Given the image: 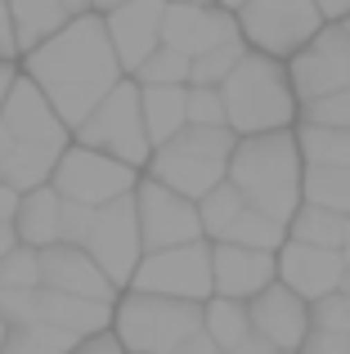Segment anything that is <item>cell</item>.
<instances>
[{
  "label": "cell",
  "mask_w": 350,
  "mask_h": 354,
  "mask_svg": "<svg viewBox=\"0 0 350 354\" xmlns=\"http://www.w3.org/2000/svg\"><path fill=\"white\" fill-rule=\"evenodd\" d=\"M23 59H27L23 63L27 77L45 90V99L59 108V117L68 121L72 135L126 81V68L113 50V36H108V23L99 9L72 18L59 36H50Z\"/></svg>",
  "instance_id": "6da1fadb"
},
{
  "label": "cell",
  "mask_w": 350,
  "mask_h": 354,
  "mask_svg": "<svg viewBox=\"0 0 350 354\" xmlns=\"http://www.w3.org/2000/svg\"><path fill=\"white\" fill-rule=\"evenodd\" d=\"M229 184L247 198L261 216L292 225L306 207V157H301L297 130H270V135H243L229 157Z\"/></svg>",
  "instance_id": "7a4b0ae2"
},
{
  "label": "cell",
  "mask_w": 350,
  "mask_h": 354,
  "mask_svg": "<svg viewBox=\"0 0 350 354\" xmlns=\"http://www.w3.org/2000/svg\"><path fill=\"white\" fill-rule=\"evenodd\" d=\"M220 95H225L229 130L238 139L270 135V130H292V121L301 113V99L292 90V72L283 68V59H270L261 50H247V59L229 72Z\"/></svg>",
  "instance_id": "3957f363"
},
{
  "label": "cell",
  "mask_w": 350,
  "mask_h": 354,
  "mask_svg": "<svg viewBox=\"0 0 350 354\" xmlns=\"http://www.w3.org/2000/svg\"><path fill=\"white\" fill-rule=\"evenodd\" d=\"M238 148V135L229 126H184L175 139L153 148L149 175L167 189L184 193L189 202H202L211 189L229 180V157Z\"/></svg>",
  "instance_id": "277c9868"
},
{
  "label": "cell",
  "mask_w": 350,
  "mask_h": 354,
  "mask_svg": "<svg viewBox=\"0 0 350 354\" xmlns=\"http://www.w3.org/2000/svg\"><path fill=\"white\" fill-rule=\"evenodd\" d=\"M113 328H117V341L126 346V354H171L180 341H189L202 328V305L131 292L117 305Z\"/></svg>",
  "instance_id": "5b68a950"
},
{
  "label": "cell",
  "mask_w": 350,
  "mask_h": 354,
  "mask_svg": "<svg viewBox=\"0 0 350 354\" xmlns=\"http://www.w3.org/2000/svg\"><path fill=\"white\" fill-rule=\"evenodd\" d=\"M77 144L86 148H99V153L117 157L126 166H149L153 157V139H149V126H144V90L135 77H126L95 113L86 117V126L77 130Z\"/></svg>",
  "instance_id": "8992f818"
},
{
  "label": "cell",
  "mask_w": 350,
  "mask_h": 354,
  "mask_svg": "<svg viewBox=\"0 0 350 354\" xmlns=\"http://www.w3.org/2000/svg\"><path fill=\"white\" fill-rule=\"evenodd\" d=\"M238 27L252 50L270 59H297L328 27V18L315 0H247L238 9Z\"/></svg>",
  "instance_id": "52a82bcc"
},
{
  "label": "cell",
  "mask_w": 350,
  "mask_h": 354,
  "mask_svg": "<svg viewBox=\"0 0 350 354\" xmlns=\"http://www.w3.org/2000/svg\"><path fill=\"white\" fill-rule=\"evenodd\" d=\"M131 287L135 292H149V296H171V301L207 305L211 296H216L211 242H184V247H167V251H144Z\"/></svg>",
  "instance_id": "ba28073f"
},
{
  "label": "cell",
  "mask_w": 350,
  "mask_h": 354,
  "mask_svg": "<svg viewBox=\"0 0 350 354\" xmlns=\"http://www.w3.org/2000/svg\"><path fill=\"white\" fill-rule=\"evenodd\" d=\"M54 189L59 198L68 202H81V207H108V202L126 198V193L140 189V171L117 157L99 153V148H86V144H72L68 153L59 157L54 166Z\"/></svg>",
  "instance_id": "9c48e42d"
},
{
  "label": "cell",
  "mask_w": 350,
  "mask_h": 354,
  "mask_svg": "<svg viewBox=\"0 0 350 354\" xmlns=\"http://www.w3.org/2000/svg\"><path fill=\"white\" fill-rule=\"evenodd\" d=\"M86 251L99 260V269H104L117 287L135 278V269H140V260H144V234H140L135 193H126V198H117V202H108V207L95 211Z\"/></svg>",
  "instance_id": "30bf717a"
},
{
  "label": "cell",
  "mask_w": 350,
  "mask_h": 354,
  "mask_svg": "<svg viewBox=\"0 0 350 354\" xmlns=\"http://www.w3.org/2000/svg\"><path fill=\"white\" fill-rule=\"evenodd\" d=\"M135 207H140V234H144V251H167V247H184V242H202V211L198 202H189L184 193L158 184L153 175H144L135 189Z\"/></svg>",
  "instance_id": "8fae6325"
},
{
  "label": "cell",
  "mask_w": 350,
  "mask_h": 354,
  "mask_svg": "<svg viewBox=\"0 0 350 354\" xmlns=\"http://www.w3.org/2000/svg\"><path fill=\"white\" fill-rule=\"evenodd\" d=\"M292 72V90H297L301 104H315V99H328L337 90H350V36L342 23L324 27L297 59H288Z\"/></svg>",
  "instance_id": "7c38bea8"
},
{
  "label": "cell",
  "mask_w": 350,
  "mask_h": 354,
  "mask_svg": "<svg viewBox=\"0 0 350 354\" xmlns=\"http://www.w3.org/2000/svg\"><path fill=\"white\" fill-rule=\"evenodd\" d=\"M0 126L18 139V144H36V148H54V153H68V121L59 117V108L45 99V90L36 86L32 77H18L14 90L5 99V113H0Z\"/></svg>",
  "instance_id": "4fadbf2b"
},
{
  "label": "cell",
  "mask_w": 350,
  "mask_h": 354,
  "mask_svg": "<svg viewBox=\"0 0 350 354\" xmlns=\"http://www.w3.org/2000/svg\"><path fill=\"white\" fill-rule=\"evenodd\" d=\"M238 36H243L238 14L220 5H167V18H162V45L189 54V59L225 41H238Z\"/></svg>",
  "instance_id": "5bb4252c"
},
{
  "label": "cell",
  "mask_w": 350,
  "mask_h": 354,
  "mask_svg": "<svg viewBox=\"0 0 350 354\" xmlns=\"http://www.w3.org/2000/svg\"><path fill=\"white\" fill-rule=\"evenodd\" d=\"M346 278V256L333 247H310V242H283L279 251V283L292 287L301 301H324L342 292Z\"/></svg>",
  "instance_id": "9a60e30c"
},
{
  "label": "cell",
  "mask_w": 350,
  "mask_h": 354,
  "mask_svg": "<svg viewBox=\"0 0 350 354\" xmlns=\"http://www.w3.org/2000/svg\"><path fill=\"white\" fill-rule=\"evenodd\" d=\"M211 269H216V296L256 301L270 283H279V251H256V247H238V242H211Z\"/></svg>",
  "instance_id": "2e32d148"
},
{
  "label": "cell",
  "mask_w": 350,
  "mask_h": 354,
  "mask_svg": "<svg viewBox=\"0 0 350 354\" xmlns=\"http://www.w3.org/2000/svg\"><path fill=\"white\" fill-rule=\"evenodd\" d=\"M41 287L117 305V283L99 269V260L86 247H68V242H54L41 251Z\"/></svg>",
  "instance_id": "e0dca14e"
},
{
  "label": "cell",
  "mask_w": 350,
  "mask_h": 354,
  "mask_svg": "<svg viewBox=\"0 0 350 354\" xmlns=\"http://www.w3.org/2000/svg\"><path fill=\"white\" fill-rule=\"evenodd\" d=\"M162 18H167V0H131V5L104 14L113 50H117V59H122L126 77H135V72L144 68V59L162 45Z\"/></svg>",
  "instance_id": "ac0fdd59"
},
{
  "label": "cell",
  "mask_w": 350,
  "mask_h": 354,
  "mask_svg": "<svg viewBox=\"0 0 350 354\" xmlns=\"http://www.w3.org/2000/svg\"><path fill=\"white\" fill-rule=\"evenodd\" d=\"M252 310V328L270 341L274 350H301L310 337V301H301L292 287L270 283L256 301H247Z\"/></svg>",
  "instance_id": "d6986e66"
},
{
  "label": "cell",
  "mask_w": 350,
  "mask_h": 354,
  "mask_svg": "<svg viewBox=\"0 0 350 354\" xmlns=\"http://www.w3.org/2000/svg\"><path fill=\"white\" fill-rule=\"evenodd\" d=\"M36 319L86 341V337L108 332V323L117 319V305L86 301V296H68V292H54V287H41V292H36Z\"/></svg>",
  "instance_id": "ffe728a7"
},
{
  "label": "cell",
  "mask_w": 350,
  "mask_h": 354,
  "mask_svg": "<svg viewBox=\"0 0 350 354\" xmlns=\"http://www.w3.org/2000/svg\"><path fill=\"white\" fill-rule=\"evenodd\" d=\"M95 0H9L14 14V32H18V50L32 54L36 45H45L50 36H59L72 18L90 14Z\"/></svg>",
  "instance_id": "44dd1931"
},
{
  "label": "cell",
  "mask_w": 350,
  "mask_h": 354,
  "mask_svg": "<svg viewBox=\"0 0 350 354\" xmlns=\"http://www.w3.org/2000/svg\"><path fill=\"white\" fill-rule=\"evenodd\" d=\"M14 229H18V242H23V247H36V251L63 242V198H59V189L45 184V189L23 193Z\"/></svg>",
  "instance_id": "7402d4cb"
},
{
  "label": "cell",
  "mask_w": 350,
  "mask_h": 354,
  "mask_svg": "<svg viewBox=\"0 0 350 354\" xmlns=\"http://www.w3.org/2000/svg\"><path fill=\"white\" fill-rule=\"evenodd\" d=\"M144 90V126L153 148H162L189 126V86H140Z\"/></svg>",
  "instance_id": "603a6c76"
},
{
  "label": "cell",
  "mask_w": 350,
  "mask_h": 354,
  "mask_svg": "<svg viewBox=\"0 0 350 354\" xmlns=\"http://www.w3.org/2000/svg\"><path fill=\"white\" fill-rule=\"evenodd\" d=\"M202 328L211 332V341H216L225 354H234L256 332L247 301H229V296H211V301L202 305Z\"/></svg>",
  "instance_id": "cb8c5ba5"
},
{
  "label": "cell",
  "mask_w": 350,
  "mask_h": 354,
  "mask_svg": "<svg viewBox=\"0 0 350 354\" xmlns=\"http://www.w3.org/2000/svg\"><path fill=\"white\" fill-rule=\"evenodd\" d=\"M346 220L350 216H337V211H324V207H301L288 225V242H310V247H333L342 251L346 242Z\"/></svg>",
  "instance_id": "d4e9b609"
},
{
  "label": "cell",
  "mask_w": 350,
  "mask_h": 354,
  "mask_svg": "<svg viewBox=\"0 0 350 354\" xmlns=\"http://www.w3.org/2000/svg\"><path fill=\"white\" fill-rule=\"evenodd\" d=\"M306 202L310 207L350 216V166H306Z\"/></svg>",
  "instance_id": "484cf974"
},
{
  "label": "cell",
  "mask_w": 350,
  "mask_h": 354,
  "mask_svg": "<svg viewBox=\"0 0 350 354\" xmlns=\"http://www.w3.org/2000/svg\"><path fill=\"white\" fill-rule=\"evenodd\" d=\"M81 346V337L63 328H50V323H18L9 328V341H5V354H72Z\"/></svg>",
  "instance_id": "4316f807"
},
{
  "label": "cell",
  "mask_w": 350,
  "mask_h": 354,
  "mask_svg": "<svg viewBox=\"0 0 350 354\" xmlns=\"http://www.w3.org/2000/svg\"><path fill=\"white\" fill-rule=\"evenodd\" d=\"M297 139H301V157H306V166H350V130L310 126V121H301Z\"/></svg>",
  "instance_id": "83f0119b"
},
{
  "label": "cell",
  "mask_w": 350,
  "mask_h": 354,
  "mask_svg": "<svg viewBox=\"0 0 350 354\" xmlns=\"http://www.w3.org/2000/svg\"><path fill=\"white\" fill-rule=\"evenodd\" d=\"M198 211H202V234H207L211 242H225V234L238 225V216L247 211V198L225 180L220 189H211L207 198L198 202Z\"/></svg>",
  "instance_id": "f1b7e54d"
},
{
  "label": "cell",
  "mask_w": 350,
  "mask_h": 354,
  "mask_svg": "<svg viewBox=\"0 0 350 354\" xmlns=\"http://www.w3.org/2000/svg\"><path fill=\"white\" fill-rule=\"evenodd\" d=\"M247 50H252V45L238 36V41H225V45H216V50L198 54V59H193V77H189V86H225L229 72H234L238 63L247 59Z\"/></svg>",
  "instance_id": "f546056e"
},
{
  "label": "cell",
  "mask_w": 350,
  "mask_h": 354,
  "mask_svg": "<svg viewBox=\"0 0 350 354\" xmlns=\"http://www.w3.org/2000/svg\"><path fill=\"white\" fill-rule=\"evenodd\" d=\"M225 242L256 247V251H283V242H288V225H279V220H270V216H261V211L247 207L243 216H238V225L225 234Z\"/></svg>",
  "instance_id": "4dcf8cb0"
},
{
  "label": "cell",
  "mask_w": 350,
  "mask_h": 354,
  "mask_svg": "<svg viewBox=\"0 0 350 354\" xmlns=\"http://www.w3.org/2000/svg\"><path fill=\"white\" fill-rule=\"evenodd\" d=\"M193 77V59L180 50H171V45H158V50L144 59V68L135 72V81L140 86H189Z\"/></svg>",
  "instance_id": "1f68e13d"
},
{
  "label": "cell",
  "mask_w": 350,
  "mask_h": 354,
  "mask_svg": "<svg viewBox=\"0 0 350 354\" xmlns=\"http://www.w3.org/2000/svg\"><path fill=\"white\" fill-rule=\"evenodd\" d=\"M0 292H41V251L18 242L0 260Z\"/></svg>",
  "instance_id": "d6a6232c"
},
{
  "label": "cell",
  "mask_w": 350,
  "mask_h": 354,
  "mask_svg": "<svg viewBox=\"0 0 350 354\" xmlns=\"http://www.w3.org/2000/svg\"><path fill=\"white\" fill-rule=\"evenodd\" d=\"M189 126H229L220 86H189Z\"/></svg>",
  "instance_id": "836d02e7"
},
{
  "label": "cell",
  "mask_w": 350,
  "mask_h": 354,
  "mask_svg": "<svg viewBox=\"0 0 350 354\" xmlns=\"http://www.w3.org/2000/svg\"><path fill=\"white\" fill-rule=\"evenodd\" d=\"M310 328L350 337V296L333 292V296H324V301H315V305H310Z\"/></svg>",
  "instance_id": "e575fe53"
},
{
  "label": "cell",
  "mask_w": 350,
  "mask_h": 354,
  "mask_svg": "<svg viewBox=\"0 0 350 354\" xmlns=\"http://www.w3.org/2000/svg\"><path fill=\"white\" fill-rule=\"evenodd\" d=\"M301 121H310V126L350 130V90H337V95L315 99V104H301Z\"/></svg>",
  "instance_id": "d590c367"
},
{
  "label": "cell",
  "mask_w": 350,
  "mask_h": 354,
  "mask_svg": "<svg viewBox=\"0 0 350 354\" xmlns=\"http://www.w3.org/2000/svg\"><path fill=\"white\" fill-rule=\"evenodd\" d=\"M95 211L99 207H81V202L63 198V242H68V247H86L90 225H95Z\"/></svg>",
  "instance_id": "8d00e7d4"
},
{
  "label": "cell",
  "mask_w": 350,
  "mask_h": 354,
  "mask_svg": "<svg viewBox=\"0 0 350 354\" xmlns=\"http://www.w3.org/2000/svg\"><path fill=\"white\" fill-rule=\"evenodd\" d=\"M297 354H350V337H337V332H315L310 328L306 346Z\"/></svg>",
  "instance_id": "74e56055"
},
{
  "label": "cell",
  "mask_w": 350,
  "mask_h": 354,
  "mask_svg": "<svg viewBox=\"0 0 350 354\" xmlns=\"http://www.w3.org/2000/svg\"><path fill=\"white\" fill-rule=\"evenodd\" d=\"M18 32H14V14H9V0H0V59L14 63L18 59Z\"/></svg>",
  "instance_id": "f35d334b"
},
{
  "label": "cell",
  "mask_w": 350,
  "mask_h": 354,
  "mask_svg": "<svg viewBox=\"0 0 350 354\" xmlns=\"http://www.w3.org/2000/svg\"><path fill=\"white\" fill-rule=\"evenodd\" d=\"M72 354H126V346L117 341V332H99V337H86Z\"/></svg>",
  "instance_id": "ab89813d"
},
{
  "label": "cell",
  "mask_w": 350,
  "mask_h": 354,
  "mask_svg": "<svg viewBox=\"0 0 350 354\" xmlns=\"http://www.w3.org/2000/svg\"><path fill=\"white\" fill-rule=\"evenodd\" d=\"M171 354H225V350H220L216 341H211V332H207V328H198L189 341H180V346H175Z\"/></svg>",
  "instance_id": "60d3db41"
},
{
  "label": "cell",
  "mask_w": 350,
  "mask_h": 354,
  "mask_svg": "<svg viewBox=\"0 0 350 354\" xmlns=\"http://www.w3.org/2000/svg\"><path fill=\"white\" fill-rule=\"evenodd\" d=\"M18 202H23V193H18L14 184H5V180H0V225H14Z\"/></svg>",
  "instance_id": "b9f144b4"
},
{
  "label": "cell",
  "mask_w": 350,
  "mask_h": 354,
  "mask_svg": "<svg viewBox=\"0 0 350 354\" xmlns=\"http://www.w3.org/2000/svg\"><path fill=\"white\" fill-rule=\"evenodd\" d=\"M315 5L324 9L328 23H346V18H350V0H315Z\"/></svg>",
  "instance_id": "7bdbcfd3"
},
{
  "label": "cell",
  "mask_w": 350,
  "mask_h": 354,
  "mask_svg": "<svg viewBox=\"0 0 350 354\" xmlns=\"http://www.w3.org/2000/svg\"><path fill=\"white\" fill-rule=\"evenodd\" d=\"M234 354H279V350H274L270 341L261 337V332H252V337H247V341H243V346H238Z\"/></svg>",
  "instance_id": "ee69618b"
},
{
  "label": "cell",
  "mask_w": 350,
  "mask_h": 354,
  "mask_svg": "<svg viewBox=\"0 0 350 354\" xmlns=\"http://www.w3.org/2000/svg\"><path fill=\"white\" fill-rule=\"evenodd\" d=\"M14 81H18L14 63H0V113H5V99H9V90H14Z\"/></svg>",
  "instance_id": "f6af8a7d"
},
{
  "label": "cell",
  "mask_w": 350,
  "mask_h": 354,
  "mask_svg": "<svg viewBox=\"0 0 350 354\" xmlns=\"http://www.w3.org/2000/svg\"><path fill=\"white\" fill-rule=\"evenodd\" d=\"M122 5H131V0H95L99 14H113V9H122Z\"/></svg>",
  "instance_id": "bcb514c9"
},
{
  "label": "cell",
  "mask_w": 350,
  "mask_h": 354,
  "mask_svg": "<svg viewBox=\"0 0 350 354\" xmlns=\"http://www.w3.org/2000/svg\"><path fill=\"white\" fill-rule=\"evenodd\" d=\"M5 341H9V323H5V314H0V354H5Z\"/></svg>",
  "instance_id": "7dc6e473"
},
{
  "label": "cell",
  "mask_w": 350,
  "mask_h": 354,
  "mask_svg": "<svg viewBox=\"0 0 350 354\" xmlns=\"http://www.w3.org/2000/svg\"><path fill=\"white\" fill-rule=\"evenodd\" d=\"M216 5H220V9H234V14H238V9H243L247 0H216Z\"/></svg>",
  "instance_id": "c3c4849f"
},
{
  "label": "cell",
  "mask_w": 350,
  "mask_h": 354,
  "mask_svg": "<svg viewBox=\"0 0 350 354\" xmlns=\"http://www.w3.org/2000/svg\"><path fill=\"white\" fill-rule=\"evenodd\" d=\"M167 5H216V0H167Z\"/></svg>",
  "instance_id": "681fc988"
},
{
  "label": "cell",
  "mask_w": 350,
  "mask_h": 354,
  "mask_svg": "<svg viewBox=\"0 0 350 354\" xmlns=\"http://www.w3.org/2000/svg\"><path fill=\"white\" fill-rule=\"evenodd\" d=\"M342 292L350 296V256H346V278H342Z\"/></svg>",
  "instance_id": "f907efd6"
},
{
  "label": "cell",
  "mask_w": 350,
  "mask_h": 354,
  "mask_svg": "<svg viewBox=\"0 0 350 354\" xmlns=\"http://www.w3.org/2000/svg\"><path fill=\"white\" fill-rule=\"evenodd\" d=\"M342 27H346V36H350V18H346V23H342Z\"/></svg>",
  "instance_id": "816d5d0a"
},
{
  "label": "cell",
  "mask_w": 350,
  "mask_h": 354,
  "mask_svg": "<svg viewBox=\"0 0 350 354\" xmlns=\"http://www.w3.org/2000/svg\"><path fill=\"white\" fill-rule=\"evenodd\" d=\"M279 354H297V350H279Z\"/></svg>",
  "instance_id": "f5cc1de1"
},
{
  "label": "cell",
  "mask_w": 350,
  "mask_h": 354,
  "mask_svg": "<svg viewBox=\"0 0 350 354\" xmlns=\"http://www.w3.org/2000/svg\"><path fill=\"white\" fill-rule=\"evenodd\" d=\"M0 63H5V59H0Z\"/></svg>",
  "instance_id": "db71d44e"
}]
</instances>
